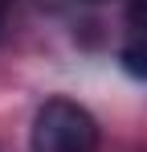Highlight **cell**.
I'll return each instance as SVG.
<instances>
[{
  "instance_id": "1",
  "label": "cell",
  "mask_w": 147,
  "mask_h": 152,
  "mask_svg": "<svg viewBox=\"0 0 147 152\" xmlns=\"http://www.w3.org/2000/svg\"><path fill=\"white\" fill-rule=\"evenodd\" d=\"M98 124L74 99H45L33 119V152H94Z\"/></svg>"
},
{
  "instance_id": "4",
  "label": "cell",
  "mask_w": 147,
  "mask_h": 152,
  "mask_svg": "<svg viewBox=\"0 0 147 152\" xmlns=\"http://www.w3.org/2000/svg\"><path fill=\"white\" fill-rule=\"evenodd\" d=\"M4 17H8V0H0V37H4Z\"/></svg>"
},
{
  "instance_id": "3",
  "label": "cell",
  "mask_w": 147,
  "mask_h": 152,
  "mask_svg": "<svg viewBox=\"0 0 147 152\" xmlns=\"http://www.w3.org/2000/svg\"><path fill=\"white\" fill-rule=\"evenodd\" d=\"M127 21H131V29L139 37H147V0H131L127 4Z\"/></svg>"
},
{
  "instance_id": "2",
  "label": "cell",
  "mask_w": 147,
  "mask_h": 152,
  "mask_svg": "<svg viewBox=\"0 0 147 152\" xmlns=\"http://www.w3.org/2000/svg\"><path fill=\"white\" fill-rule=\"evenodd\" d=\"M119 66H122L131 78H143V82H147V37L122 45V50H119Z\"/></svg>"
}]
</instances>
